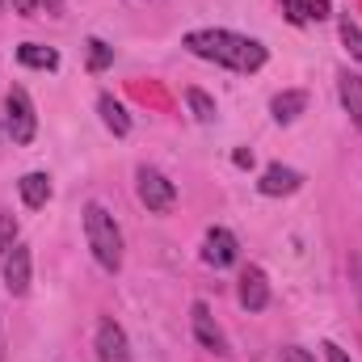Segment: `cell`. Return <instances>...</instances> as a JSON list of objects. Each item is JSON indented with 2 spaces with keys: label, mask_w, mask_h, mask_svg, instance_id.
I'll list each match as a JSON object with an SVG mask.
<instances>
[{
  "label": "cell",
  "mask_w": 362,
  "mask_h": 362,
  "mask_svg": "<svg viewBox=\"0 0 362 362\" xmlns=\"http://www.w3.org/2000/svg\"><path fill=\"white\" fill-rule=\"evenodd\" d=\"M181 42H185L189 55H198L206 64H219V68H232V72L266 68V47L257 38L236 34V30H189Z\"/></svg>",
  "instance_id": "cell-1"
},
{
  "label": "cell",
  "mask_w": 362,
  "mask_h": 362,
  "mask_svg": "<svg viewBox=\"0 0 362 362\" xmlns=\"http://www.w3.org/2000/svg\"><path fill=\"white\" fill-rule=\"evenodd\" d=\"M85 236H89V249L97 257V266L105 274L122 270V232L114 223V215L101 206V202H89L85 206Z\"/></svg>",
  "instance_id": "cell-2"
},
{
  "label": "cell",
  "mask_w": 362,
  "mask_h": 362,
  "mask_svg": "<svg viewBox=\"0 0 362 362\" xmlns=\"http://www.w3.org/2000/svg\"><path fill=\"white\" fill-rule=\"evenodd\" d=\"M4 131H8V139H13L17 148H25V144L38 135L34 101H30V93L21 89V85H13V89L4 93Z\"/></svg>",
  "instance_id": "cell-3"
},
{
  "label": "cell",
  "mask_w": 362,
  "mask_h": 362,
  "mask_svg": "<svg viewBox=\"0 0 362 362\" xmlns=\"http://www.w3.org/2000/svg\"><path fill=\"white\" fill-rule=\"evenodd\" d=\"M135 194H139V202H144L148 211H156V215L173 211V202H177V185L165 177L160 169H152V165H144V169L135 173Z\"/></svg>",
  "instance_id": "cell-4"
},
{
  "label": "cell",
  "mask_w": 362,
  "mask_h": 362,
  "mask_svg": "<svg viewBox=\"0 0 362 362\" xmlns=\"http://www.w3.org/2000/svg\"><path fill=\"white\" fill-rule=\"evenodd\" d=\"M97 362H131V341L114 316L97 320Z\"/></svg>",
  "instance_id": "cell-5"
},
{
  "label": "cell",
  "mask_w": 362,
  "mask_h": 362,
  "mask_svg": "<svg viewBox=\"0 0 362 362\" xmlns=\"http://www.w3.org/2000/svg\"><path fill=\"white\" fill-rule=\"evenodd\" d=\"M236 257H240V245H236V236H232L228 228H211V232L202 236V262H206V266L228 270Z\"/></svg>",
  "instance_id": "cell-6"
},
{
  "label": "cell",
  "mask_w": 362,
  "mask_h": 362,
  "mask_svg": "<svg viewBox=\"0 0 362 362\" xmlns=\"http://www.w3.org/2000/svg\"><path fill=\"white\" fill-rule=\"evenodd\" d=\"M189 320H194V337H198L202 350H211V354H228V337H223V329L215 325V316H211L206 303H194V308H189Z\"/></svg>",
  "instance_id": "cell-7"
},
{
  "label": "cell",
  "mask_w": 362,
  "mask_h": 362,
  "mask_svg": "<svg viewBox=\"0 0 362 362\" xmlns=\"http://www.w3.org/2000/svg\"><path fill=\"white\" fill-rule=\"evenodd\" d=\"M4 286L8 295H25L30 291V245H13L4 249Z\"/></svg>",
  "instance_id": "cell-8"
},
{
  "label": "cell",
  "mask_w": 362,
  "mask_h": 362,
  "mask_svg": "<svg viewBox=\"0 0 362 362\" xmlns=\"http://www.w3.org/2000/svg\"><path fill=\"white\" fill-rule=\"evenodd\" d=\"M240 308L245 312H266L270 308V282H266V270L249 266L240 274Z\"/></svg>",
  "instance_id": "cell-9"
},
{
  "label": "cell",
  "mask_w": 362,
  "mask_h": 362,
  "mask_svg": "<svg viewBox=\"0 0 362 362\" xmlns=\"http://www.w3.org/2000/svg\"><path fill=\"white\" fill-rule=\"evenodd\" d=\"M303 185V173L299 169H286V165H270L262 181H257V189L266 194V198H282V194H295Z\"/></svg>",
  "instance_id": "cell-10"
},
{
  "label": "cell",
  "mask_w": 362,
  "mask_h": 362,
  "mask_svg": "<svg viewBox=\"0 0 362 362\" xmlns=\"http://www.w3.org/2000/svg\"><path fill=\"white\" fill-rule=\"evenodd\" d=\"M337 93H341V105H346L350 122L362 131V76L358 72H341L337 76Z\"/></svg>",
  "instance_id": "cell-11"
},
{
  "label": "cell",
  "mask_w": 362,
  "mask_h": 362,
  "mask_svg": "<svg viewBox=\"0 0 362 362\" xmlns=\"http://www.w3.org/2000/svg\"><path fill=\"white\" fill-rule=\"evenodd\" d=\"M303 110H308V93H303V89H282V93L270 101L274 122H282V127H286V122H295Z\"/></svg>",
  "instance_id": "cell-12"
},
{
  "label": "cell",
  "mask_w": 362,
  "mask_h": 362,
  "mask_svg": "<svg viewBox=\"0 0 362 362\" xmlns=\"http://www.w3.org/2000/svg\"><path fill=\"white\" fill-rule=\"evenodd\" d=\"M17 189H21V202L30 211H42L51 202V177L47 173H25V177L17 181Z\"/></svg>",
  "instance_id": "cell-13"
},
{
  "label": "cell",
  "mask_w": 362,
  "mask_h": 362,
  "mask_svg": "<svg viewBox=\"0 0 362 362\" xmlns=\"http://www.w3.org/2000/svg\"><path fill=\"white\" fill-rule=\"evenodd\" d=\"M17 64L38 68V72H55V68H59V51H51V47H42V42H21V47H17Z\"/></svg>",
  "instance_id": "cell-14"
},
{
  "label": "cell",
  "mask_w": 362,
  "mask_h": 362,
  "mask_svg": "<svg viewBox=\"0 0 362 362\" xmlns=\"http://www.w3.org/2000/svg\"><path fill=\"white\" fill-rule=\"evenodd\" d=\"M97 114H101V122H105L114 135H127V131H131V114H127V105H122L118 97L101 93V97H97Z\"/></svg>",
  "instance_id": "cell-15"
},
{
  "label": "cell",
  "mask_w": 362,
  "mask_h": 362,
  "mask_svg": "<svg viewBox=\"0 0 362 362\" xmlns=\"http://www.w3.org/2000/svg\"><path fill=\"white\" fill-rule=\"evenodd\" d=\"M185 105H189V114L198 118V122H215L219 118V110H215V97L202 89H185Z\"/></svg>",
  "instance_id": "cell-16"
},
{
  "label": "cell",
  "mask_w": 362,
  "mask_h": 362,
  "mask_svg": "<svg viewBox=\"0 0 362 362\" xmlns=\"http://www.w3.org/2000/svg\"><path fill=\"white\" fill-rule=\"evenodd\" d=\"M341 42H346V51H350V59L362 68V30H358V21H354L350 13L341 17Z\"/></svg>",
  "instance_id": "cell-17"
},
{
  "label": "cell",
  "mask_w": 362,
  "mask_h": 362,
  "mask_svg": "<svg viewBox=\"0 0 362 362\" xmlns=\"http://www.w3.org/2000/svg\"><path fill=\"white\" fill-rule=\"evenodd\" d=\"M110 64H114V47L101 38H89V72H105Z\"/></svg>",
  "instance_id": "cell-18"
},
{
  "label": "cell",
  "mask_w": 362,
  "mask_h": 362,
  "mask_svg": "<svg viewBox=\"0 0 362 362\" xmlns=\"http://www.w3.org/2000/svg\"><path fill=\"white\" fill-rule=\"evenodd\" d=\"M13 245H17V219L8 211H0V253L13 249Z\"/></svg>",
  "instance_id": "cell-19"
},
{
  "label": "cell",
  "mask_w": 362,
  "mask_h": 362,
  "mask_svg": "<svg viewBox=\"0 0 362 362\" xmlns=\"http://www.w3.org/2000/svg\"><path fill=\"white\" fill-rule=\"evenodd\" d=\"M282 8H286V17H291L295 25L308 21V0H282Z\"/></svg>",
  "instance_id": "cell-20"
},
{
  "label": "cell",
  "mask_w": 362,
  "mask_h": 362,
  "mask_svg": "<svg viewBox=\"0 0 362 362\" xmlns=\"http://www.w3.org/2000/svg\"><path fill=\"white\" fill-rule=\"evenodd\" d=\"M282 362H316L303 346H282Z\"/></svg>",
  "instance_id": "cell-21"
},
{
  "label": "cell",
  "mask_w": 362,
  "mask_h": 362,
  "mask_svg": "<svg viewBox=\"0 0 362 362\" xmlns=\"http://www.w3.org/2000/svg\"><path fill=\"white\" fill-rule=\"evenodd\" d=\"M329 17V0H308V21H325Z\"/></svg>",
  "instance_id": "cell-22"
},
{
  "label": "cell",
  "mask_w": 362,
  "mask_h": 362,
  "mask_svg": "<svg viewBox=\"0 0 362 362\" xmlns=\"http://www.w3.org/2000/svg\"><path fill=\"white\" fill-rule=\"evenodd\" d=\"M320 350H325V362H350V358H346V350H341L337 341H325Z\"/></svg>",
  "instance_id": "cell-23"
},
{
  "label": "cell",
  "mask_w": 362,
  "mask_h": 362,
  "mask_svg": "<svg viewBox=\"0 0 362 362\" xmlns=\"http://www.w3.org/2000/svg\"><path fill=\"white\" fill-rule=\"evenodd\" d=\"M13 8H17L21 17H34V8H38V0H13Z\"/></svg>",
  "instance_id": "cell-24"
},
{
  "label": "cell",
  "mask_w": 362,
  "mask_h": 362,
  "mask_svg": "<svg viewBox=\"0 0 362 362\" xmlns=\"http://www.w3.org/2000/svg\"><path fill=\"white\" fill-rule=\"evenodd\" d=\"M232 160H236V165H240V169H253V152H245V148H240V152H236V156H232Z\"/></svg>",
  "instance_id": "cell-25"
},
{
  "label": "cell",
  "mask_w": 362,
  "mask_h": 362,
  "mask_svg": "<svg viewBox=\"0 0 362 362\" xmlns=\"http://www.w3.org/2000/svg\"><path fill=\"white\" fill-rule=\"evenodd\" d=\"M42 4H47V13H51V17H59V13H64V0H42Z\"/></svg>",
  "instance_id": "cell-26"
},
{
  "label": "cell",
  "mask_w": 362,
  "mask_h": 362,
  "mask_svg": "<svg viewBox=\"0 0 362 362\" xmlns=\"http://www.w3.org/2000/svg\"><path fill=\"white\" fill-rule=\"evenodd\" d=\"M0 358H4V337H0Z\"/></svg>",
  "instance_id": "cell-27"
},
{
  "label": "cell",
  "mask_w": 362,
  "mask_h": 362,
  "mask_svg": "<svg viewBox=\"0 0 362 362\" xmlns=\"http://www.w3.org/2000/svg\"><path fill=\"white\" fill-rule=\"evenodd\" d=\"M0 8H4V0H0Z\"/></svg>",
  "instance_id": "cell-28"
}]
</instances>
